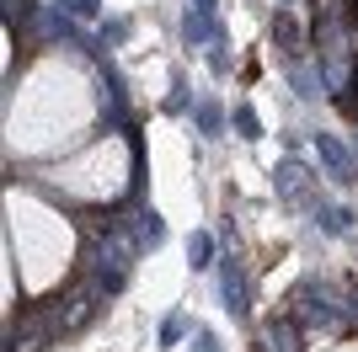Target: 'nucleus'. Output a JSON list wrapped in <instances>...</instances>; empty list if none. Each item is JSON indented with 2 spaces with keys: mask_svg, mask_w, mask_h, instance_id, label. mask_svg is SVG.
Listing matches in <instances>:
<instances>
[{
  "mask_svg": "<svg viewBox=\"0 0 358 352\" xmlns=\"http://www.w3.org/2000/svg\"><path fill=\"white\" fill-rule=\"evenodd\" d=\"M289 309L299 315V325H310V331H353V315H348V288L327 278H299L294 293H289Z\"/></svg>",
  "mask_w": 358,
  "mask_h": 352,
  "instance_id": "f257e3e1",
  "label": "nucleus"
},
{
  "mask_svg": "<svg viewBox=\"0 0 358 352\" xmlns=\"http://www.w3.org/2000/svg\"><path fill=\"white\" fill-rule=\"evenodd\" d=\"M54 342H64V321H59V309H54V299L27 305L6 325V352H48Z\"/></svg>",
  "mask_w": 358,
  "mask_h": 352,
  "instance_id": "f03ea898",
  "label": "nucleus"
},
{
  "mask_svg": "<svg viewBox=\"0 0 358 352\" xmlns=\"http://www.w3.org/2000/svg\"><path fill=\"white\" fill-rule=\"evenodd\" d=\"M273 192H278L289 208H299V214H315V208L327 203V198L315 192V171L299 161V155H284V161L273 166Z\"/></svg>",
  "mask_w": 358,
  "mask_h": 352,
  "instance_id": "7ed1b4c3",
  "label": "nucleus"
},
{
  "mask_svg": "<svg viewBox=\"0 0 358 352\" xmlns=\"http://www.w3.org/2000/svg\"><path fill=\"white\" fill-rule=\"evenodd\" d=\"M214 288H220V305L236 315V321H252V278H246V267L236 262V251H220V262H214Z\"/></svg>",
  "mask_w": 358,
  "mask_h": 352,
  "instance_id": "20e7f679",
  "label": "nucleus"
},
{
  "mask_svg": "<svg viewBox=\"0 0 358 352\" xmlns=\"http://www.w3.org/2000/svg\"><path fill=\"white\" fill-rule=\"evenodd\" d=\"M102 305H107V293L102 288H91L86 278L80 283H70V288L54 299V309H59V321H64V337H80L96 315H102Z\"/></svg>",
  "mask_w": 358,
  "mask_h": 352,
  "instance_id": "39448f33",
  "label": "nucleus"
},
{
  "mask_svg": "<svg viewBox=\"0 0 358 352\" xmlns=\"http://www.w3.org/2000/svg\"><path fill=\"white\" fill-rule=\"evenodd\" d=\"M75 22H80V16H75L64 0H48V6L38 0V11H32L27 32L38 38V43H75V38H80V27H75Z\"/></svg>",
  "mask_w": 358,
  "mask_h": 352,
  "instance_id": "423d86ee",
  "label": "nucleus"
},
{
  "mask_svg": "<svg viewBox=\"0 0 358 352\" xmlns=\"http://www.w3.org/2000/svg\"><path fill=\"white\" fill-rule=\"evenodd\" d=\"M273 48L284 59H310L315 54V38H310V16L299 22L294 6H278V16H273Z\"/></svg>",
  "mask_w": 358,
  "mask_h": 352,
  "instance_id": "0eeeda50",
  "label": "nucleus"
},
{
  "mask_svg": "<svg viewBox=\"0 0 358 352\" xmlns=\"http://www.w3.org/2000/svg\"><path fill=\"white\" fill-rule=\"evenodd\" d=\"M310 145H315V155H321V171H327L331 182L353 187L358 182V145H348V139H337V133H315Z\"/></svg>",
  "mask_w": 358,
  "mask_h": 352,
  "instance_id": "6e6552de",
  "label": "nucleus"
},
{
  "mask_svg": "<svg viewBox=\"0 0 358 352\" xmlns=\"http://www.w3.org/2000/svg\"><path fill=\"white\" fill-rule=\"evenodd\" d=\"M129 240H134V251L145 256V251H155L166 240V224H161V214H150L145 203H129Z\"/></svg>",
  "mask_w": 358,
  "mask_h": 352,
  "instance_id": "1a4fd4ad",
  "label": "nucleus"
},
{
  "mask_svg": "<svg viewBox=\"0 0 358 352\" xmlns=\"http://www.w3.org/2000/svg\"><path fill=\"white\" fill-rule=\"evenodd\" d=\"M177 32H182V43H187V48H209L224 27H220V16H214V11L187 6V11H182V22H177Z\"/></svg>",
  "mask_w": 358,
  "mask_h": 352,
  "instance_id": "9d476101",
  "label": "nucleus"
},
{
  "mask_svg": "<svg viewBox=\"0 0 358 352\" xmlns=\"http://www.w3.org/2000/svg\"><path fill=\"white\" fill-rule=\"evenodd\" d=\"M262 342H268L273 352H305V347H299V315H294V309L268 315V321H262Z\"/></svg>",
  "mask_w": 358,
  "mask_h": 352,
  "instance_id": "9b49d317",
  "label": "nucleus"
},
{
  "mask_svg": "<svg viewBox=\"0 0 358 352\" xmlns=\"http://www.w3.org/2000/svg\"><path fill=\"white\" fill-rule=\"evenodd\" d=\"M289 91H294L299 102H321L327 96V86H321V64L310 59H289Z\"/></svg>",
  "mask_w": 358,
  "mask_h": 352,
  "instance_id": "f8f14e48",
  "label": "nucleus"
},
{
  "mask_svg": "<svg viewBox=\"0 0 358 352\" xmlns=\"http://www.w3.org/2000/svg\"><path fill=\"white\" fill-rule=\"evenodd\" d=\"M187 117H193V129L203 133V139H220V133L230 129V107H220L214 96H198V102H193V112H187Z\"/></svg>",
  "mask_w": 358,
  "mask_h": 352,
  "instance_id": "ddd939ff",
  "label": "nucleus"
},
{
  "mask_svg": "<svg viewBox=\"0 0 358 352\" xmlns=\"http://www.w3.org/2000/svg\"><path fill=\"white\" fill-rule=\"evenodd\" d=\"M220 240H214V230H193L187 235V267H193V272H209L214 262H220Z\"/></svg>",
  "mask_w": 358,
  "mask_h": 352,
  "instance_id": "4468645a",
  "label": "nucleus"
},
{
  "mask_svg": "<svg viewBox=\"0 0 358 352\" xmlns=\"http://www.w3.org/2000/svg\"><path fill=\"white\" fill-rule=\"evenodd\" d=\"M193 86H187V75L182 70H171V86H166V102H161V112L166 117H182V112H193Z\"/></svg>",
  "mask_w": 358,
  "mask_h": 352,
  "instance_id": "2eb2a0df",
  "label": "nucleus"
},
{
  "mask_svg": "<svg viewBox=\"0 0 358 352\" xmlns=\"http://www.w3.org/2000/svg\"><path fill=\"white\" fill-rule=\"evenodd\" d=\"M193 337V315H182V309H171V315H161V325H155V342H161L166 352L177 347V342Z\"/></svg>",
  "mask_w": 358,
  "mask_h": 352,
  "instance_id": "dca6fc26",
  "label": "nucleus"
},
{
  "mask_svg": "<svg viewBox=\"0 0 358 352\" xmlns=\"http://www.w3.org/2000/svg\"><path fill=\"white\" fill-rule=\"evenodd\" d=\"M310 219L321 224L327 235H353V224H358V219H353V208H343V203H321Z\"/></svg>",
  "mask_w": 358,
  "mask_h": 352,
  "instance_id": "f3484780",
  "label": "nucleus"
},
{
  "mask_svg": "<svg viewBox=\"0 0 358 352\" xmlns=\"http://www.w3.org/2000/svg\"><path fill=\"white\" fill-rule=\"evenodd\" d=\"M230 129H236L241 139H252V145H257V139H262V117H257V107L252 102L230 107Z\"/></svg>",
  "mask_w": 358,
  "mask_h": 352,
  "instance_id": "a211bd4d",
  "label": "nucleus"
},
{
  "mask_svg": "<svg viewBox=\"0 0 358 352\" xmlns=\"http://www.w3.org/2000/svg\"><path fill=\"white\" fill-rule=\"evenodd\" d=\"M129 32H134V16H102V38L107 48H118V43H129Z\"/></svg>",
  "mask_w": 358,
  "mask_h": 352,
  "instance_id": "6ab92c4d",
  "label": "nucleus"
},
{
  "mask_svg": "<svg viewBox=\"0 0 358 352\" xmlns=\"http://www.w3.org/2000/svg\"><path fill=\"white\" fill-rule=\"evenodd\" d=\"M209 70L214 75H230V70H236V59H230V38H224V32L209 43Z\"/></svg>",
  "mask_w": 358,
  "mask_h": 352,
  "instance_id": "aec40b11",
  "label": "nucleus"
},
{
  "mask_svg": "<svg viewBox=\"0 0 358 352\" xmlns=\"http://www.w3.org/2000/svg\"><path fill=\"white\" fill-rule=\"evenodd\" d=\"M64 6H70L80 22H102V0H64Z\"/></svg>",
  "mask_w": 358,
  "mask_h": 352,
  "instance_id": "412c9836",
  "label": "nucleus"
},
{
  "mask_svg": "<svg viewBox=\"0 0 358 352\" xmlns=\"http://www.w3.org/2000/svg\"><path fill=\"white\" fill-rule=\"evenodd\" d=\"M193 352H224V347L209 337V331H193Z\"/></svg>",
  "mask_w": 358,
  "mask_h": 352,
  "instance_id": "4be33fe9",
  "label": "nucleus"
},
{
  "mask_svg": "<svg viewBox=\"0 0 358 352\" xmlns=\"http://www.w3.org/2000/svg\"><path fill=\"white\" fill-rule=\"evenodd\" d=\"M348 315H353V331H358V278H348Z\"/></svg>",
  "mask_w": 358,
  "mask_h": 352,
  "instance_id": "5701e85b",
  "label": "nucleus"
},
{
  "mask_svg": "<svg viewBox=\"0 0 358 352\" xmlns=\"http://www.w3.org/2000/svg\"><path fill=\"white\" fill-rule=\"evenodd\" d=\"M187 6H198V11H220V0H187Z\"/></svg>",
  "mask_w": 358,
  "mask_h": 352,
  "instance_id": "b1692460",
  "label": "nucleus"
},
{
  "mask_svg": "<svg viewBox=\"0 0 358 352\" xmlns=\"http://www.w3.org/2000/svg\"><path fill=\"white\" fill-rule=\"evenodd\" d=\"M278 6H294V0H278Z\"/></svg>",
  "mask_w": 358,
  "mask_h": 352,
  "instance_id": "393cba45",
  "label": "nucleus"
}]
</instances>
